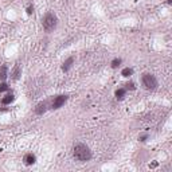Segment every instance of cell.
Wrapping results in <instances>:
<instances>
[{"label":"cell","mask_w":172,"mask_h":172,"mask_svg":"<svg viewBox=\"0 0 172 172\" xmlns=\"http://www.w3.org/2000/svg\"><path fill=\"white\" fill-rule=\"evenodd\" d=\"M73 155L78 161H87L92 159V151L85 144H75L73 148Z\"/></svg>","instance_id":"cell-1"},{"label":"cell","mask_w":172,"mask_h":172,"mask_svg":"<svg viewBox=\"0 0 172 172\" xmlns=\"http://www.w3.org/2000/svg\"><path fill=\"white\" fill-rule=\"evenodd\" d=\"M57 23H58V19L53 12H47L43 18H42V24H43V28H45L46 32L53 31V30L57 27Z\"/></svg>","instance_id":"cell-2"},{"label":"cell","mask_w":172,"mask_h":172,"mask_svg":"<svg viewBox=\"0 0 172 172\" xmlns=\"http://www.w3.org/2000/svg\"><path fill=\"white\" fill-rule=\"evenodd\" d=\"M141 81H143L144 87L148 90H155L157 87V80L155 78V75H152V74H149V73L143 74Z\"/></svg>","instance_id":"cell-3"},{"label":"cell","mask_w":172,"mask_h":172,"mask_svg":"<svg viewBox=\"0 0 172 172\" xmlns=\"http://www.w3.org/2000/svg\"><path fill=\"white\" fill-rule=\"evenodd\" d=\"M66 101H67V96H63V94L62 96H57L54 98V101H53V105L51 106H53V109H59Z\"/></svg>","instance_id":"cell-4"},{"label":"cell","mask_w":172,"mask_h":172,"mask_svg":"<svg viewBox=\"0 0 172 172\" xmlns=\"http://www.w3.org/2000/svg\"><path fill=\"white\" fill-rule=\"evenodd\" d=\"M47 110V102H39L38 105H36V108H35V113L36 114H43Z\"/></svg>","instance_id":"cell-5"},{"label":"cell","mask_w":172,"mask_h":172,"mask_svg":"<svg viewBox=\"0 0 172 172\" xmlns=\"http://www.w3.org/2000/svg\"><path fill=\"white\" fill-rule=\"evenodd\" d=\"M73 62H74V57L67 58L66 61L63 62V66H62V70H63V71H69V70H70V67H71V65H73Z\"/></svg>","instance_id":"cell-6"},{"label":"cell","mask_w":172,"mask_h":172,"mask_svg":"<svg viewBox=\"0 0 172 172\" xmlns=\"http://www.w3.org/2000/svg\"><path fill=\"white\" fill-rule=\"evenodd\" d=\"M8 75V66L7 65H1L0 67V81H4Z\"/></svg>","instance_id":"cell-7"},{"label":"cell","mask_w":172,"mask_h":172,"mask_svg":"<svg viewBox=\"0 0 172 172\" xmlns=\"http://www.w3.org/2000/svg\"><path fill=\"white\" fill-rule=\"evenodd\" d=\"M35 160H36V157H35V155H32V153H27V155L24 156V163L27 164V166L34 164V163H35Z\"/></svg>","instance_id":"cell-8"},{"label":"cell","mask_w":172,"mask_h":172,"mask_svg":"<svg viewBox=\"0 0 172 172\" xmlns=\"http://www.w3.org/2000/svg\"><path fill=\"white\" fill-rule=\"evenodd\" d=\"M15 100V97H14V94L11 93V94H8V96H6L3 100H1V104H4V105H7V104H11V102Z\"/></svg>","instance_id":"cell-9"},{"label":"cell","mask_w":172,"mask_h":172,"mask_svg":"<svg viewBox=\"0 0 172 172\" xmlns=\"http://www.w3.org/2000/svg\"><path fill=\"white\" fill-rule=\"evenodd\" d=\"M133 74V69H131V67H125L124 70L121 71V75L122 77H129Z\"/></svg>","instance_id":"cell-10"},{"label":"cell","mask_w":172,"mask_h":172,"mask_svg":"<svg viewBox=\"0 0 172 172\" xmlns=\"http://www.w3.org/2000/svg\"><path fill=\"white\" fill-rule=\"evenodd\" d=\"M19 75H20V67H19V65H16L15 69H14V73H12V78L14 80H18Z\"/></svg>","instance_id":"cell-11"},{"label":"cell","mask_w":172,"mask_h":172,"mask_svg":"<svg viewBox=\"0 0 172 172\" xmlns=\"http://www.w3.org/2000/svg\"><path fill=\"white\" fill-rule=\"evenodd\" d=\"M125 96V89H118L116 90V97H117V100H122Z\"/></svg>","instance_id":"cell-12"},{"label":"cell","mask_w":172,"mask_h":172,"mask_svg":"<svg viewBox=\"0 0 172 172\" xmlns=\"http://www.w3.org/2000/svg\"><path fill=\"white\" fill-rule=\"evenodd\" d=\"M120 63H121V59H120V58H114V59L112 61V67L116 69V67L120 66Z\"/></svg>","instance_id":"cell-13"},{"label":"cell","mask_w":172,"mask_h":172,"mask_svg":"<svg viewBox=\"0 0 172 172\" xmlns=\"http://www.w3.org/2000/svg\"><path fill=\"white\" fill-rule=\"evenodd\" d=\"M8 89H10V86L7 85V83H0V93H1V92H7Z\"/></svg>","instance_id":"cell-14"},{"label":"cell","mask_w":172,"mask_h":172,"mask_svg":"<svg viewBox=\"0 0 172 172\" xmlns=\"http://www.w3.org/2000/svg\"><path fill=\"white\" fill-rule=\"evenodd\" d=\"M125 86H127V89H131V90H134V89H136V86H134L133 82H128Z\"/></svg>","instance_id":"cell-15"},{"label":"cell","mask_w":172,"mask_h":172,"mask_svg":"<svg viewBox=\"0 0 172 172\" xmlns=\"http://www.w3.org/2000/svg\"><path fill=\"white\" fill-rule=\"evenodd\" d=\"M32 12H34V7H32V6H28V7H27V14H28V15H31Z\"/></svg>","instance_id":"cell-16"},{"label":"cell","mask_w":172,"mask_h":172,"mask_svg":"<svg viewBox=\"0 0 172 172\" xmlns=\"http://www.w3.org/2000/svg\"><path fill=\"white\" fill-rule=\"evenodd\" d=\"M147 137H148L147 134H144V136H141V137H140V140H141V141H145V140H147Z\"/></svg>","instance_id":"cell-17"}]
</instances>
